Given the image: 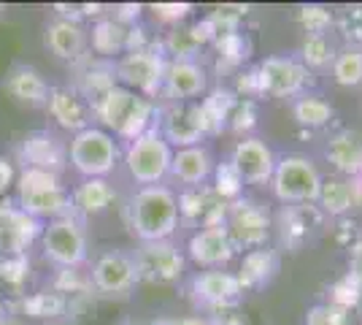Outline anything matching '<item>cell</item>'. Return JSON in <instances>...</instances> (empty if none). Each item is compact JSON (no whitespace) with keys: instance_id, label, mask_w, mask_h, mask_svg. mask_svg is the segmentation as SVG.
<instances>
[{"instance_id":"1","label":"cell","mask_w":362,"mask_h":325,"mask_svg":"<svg viewBox=\"0 0 362 325\" xmlns=\"http://www.w3.org/2000/svg\"><path fill=\"white\" fill-rule=\"evenodd\" d=\"M92 117L103 125V130L111 133L114 139L133 141L151 127H157L160 108L154 106L151 98H144V95L117 84L92 101Z\"/></svg>"},{"instance_id":"2","label":"cell","mask_w":362,"mask_h":325,"mask_svg":"<svg viewBox=\"0 0 362 325\" xmlns=\"http://www.w3.org/2000/svg\"><path fill=\"white\" fill-rule=\"evenodd\" d=\"M179 222V195L165 185L138 187L127 203V225L141 244L168 241Z\"/></svg>"},{"instance_id":"3","label":"cell","mask_w":362,"mask_h":325,"mask_svg":"<svg viewBox=\"0 0 362 325\" xmlns=\"http://www.w3.org/2000/svg\"><path fill=\"white\" fill-rule=\"evenodd\" d=\"M16 206L25 215L41 219H60L74 215L71 190L60 182V173L41 169H22L16 176Z\"/></svg>"},{"instance_id":"4","label":"cell","mask_w":362,"mask_h":325,"mask_svg":"<svg viewBox=\"0 0 362 325\" xmlns=\"http://www.w3.org/2000/svg\"><path fill=\"white\" fill-rule=\"evenodd\" d=\"M122 149L117 139L103 127H84L68 144V163L81 179H106L117 169Z\"/></svg>"},{"instance_id":"5","label":"cell","mask_w":362,"mask_h":325,"mask_svg":"<svg viewBox=\"0 0 362 325\" xmlns=\"http://www.w3.org/2000/svg\"><path fill=\"white\" fill-rule=\"evenodd\" d=\"M170 157L173 149L157 127L146 130L144 136L127 141L124 147V169L130 173V179L138 182L141 187L160 185L170 173Z\"/></svg>"},{"instance_id":"6","label":"cell","mask_w":362,"mask_h":325,"mask_svg":"<svg viewBox=\"0 0 362 325\" xmlns=\"http://www.w3.org/2000/svg\"><path fill=\"white\" fill-rule=\"evenodd\" d=\"M322 187L317 163L305 155H287L276 160L271 190L281 203H314Z\"/></svg>"},{"instance_id":"7","label":"cell","mask_w":362,"mask_h":325,"mask_svg":"<svg viewBox=\"0 0 362 325\" xmlns=\"http://www.w3.org/2000/svg\"><path fill=\"white\" fill-rule=\"evenodd\" d=\"M41 249L49 263L57 268H78L87 261V231L76 215L52 219L41 231Z\"/></svg>"},{"instance_id":"8","label":"cell","mask_w":362,"mask_h":325,"mask_svg":"<svg viewBox=\"0 0 362 325\" xmlns=\"http://www.w3.org/2000/svg\"><path fill=\"white\" fill-rule=\"evenodd\" d=\"M165 57L160 49H138V52H124L114 62V76L119 87H127L133 93L151 98L163 93V79H165Z\"/></svg>"},{"instance_id":"9","label":"cell","mask_w":362,"mask_h":325,"mask_svg":"<svg viewBox=\"0 0 362 325\" xmlns=\"http://www.w3.org/2000/svg\"><path fill=\"white\" fill-rule=\"evenodd\" d=\"M225 228L235 249H259L271 239V212L265 203L252 201V198H238L227 209Z\"/></svg>"},{"instance_id":"10","label":"cell","mask_w":362,"mask_h":325,"mask_svg":"<svg viewBox=\"0 0 362 325\" xmlns=\"http://www.w3.org/2000/svg\"><path fill=\"white\" fill-rule=\"evenodd\" d=\"M255 71L259 93L273 98H298L311 84V71L295 57H265Z\"/></svg>"},{"instance_id":"11","label":"cell","mask_w":362,"mask_h":325,"mask_svg":"<svg viewBox=\"0 0 362 325\" xmlns=\"http://www.w3.org/2000/svg\"><path fill=\"white\" fill-rule=\"evenodd\" d=\"M138 282L151 285H173L184 274V252L170 239L168 241H146L133 255Z\"/></svg>"},{"instance_id":"12","label":"cell","mask_w":362,"mask_h":325,"mask_svg":"<svg viewBox=\"0 0 362 325\" xmlns=\"http://www.w3.org/2000/svg\"><path fill=\"white\" fill-rule=\"evenodd\" d=\"M157 130L170 144V149H187V147L203 144L206 127H203L197 101L195 103H170L168 108H163L157 117Z\"/></svg>"},{"instance_id":"13","label":"cell","mask_w":362,"mask_h":325,"mask_svg":"<svg viewBox=\"0 0 362 325\" xmlns=\"http://www.w3.org/2000/svg\"><path fill=\"white\" fill-rule=\"evenodd\" d=\"M189 290L197 304H203L211 312L238 309L243 301V287L235 274L211 268V271H200L189 282Z\"/></svg>"},{"instance_id":"14","label":"cell","mask_w":362,"mask_h":325,"mask_svg":"<svg viewBox=\"0 0 362 325\" xmlns=\"http://www.w3.org/2000/svg\"><path fill=\"white\" fill-rule=\"evenodd\" d=\"M90 282L98 293H106V295L130 293L138 282L133 255H127V252H122V249L103 252V255L92 263Z\"/></svg>"},{"instance_id":"15","label":"cell","mask_w":362,"mask_h":325,"mask_svg":"<svg viewBox=\"0 0 362 325\" xmlns=\"http://www.w3.org/2000/svg\"><path fill=\"white\" fill-rule=\"evenodd\" d=\"M230 201L216 195L211 185L187 187L179 195V219L192 222L197 228H211V225H225Z\"/></svg>"},{"instance_id":"16","label":"cell","mask_w":362,"mask_h":325,"mask_svg":"<svg viewBox=\"0 0 362 325\" xmlns=\"http://www.w3.org/2000/svg\"><path fill=\"white\" fill-rule=\"evenodd\" d=\"M230 166L241 176L243 185H268L276 171V155L262 139H241L233 147Z\"/></svg>"},{"instance_id":"17","label":"cell","mask_w":362,"mask_h":325,"mask_svg":"<svg viewBox=\"0 0 362 325\" xmlns=\"http://www.w3.org/2000/svg\"><path fill=\"white\" fill-rule=\"evenodd\" d=\"M41 231L44 225L19 206H0V258L28 255V247L41 239Z\"/></svg>"},{"instance_id":"18","label":"cell","mask_w":362,"mask_h":325,"mask_svg":"<svg viewBox=\"0 0 362 325\" xmlns=\"http://www.w3.org/2000/svg\"><path fill=\"white\" fill-rule=\"evenodd\" d=\"M209 74L197 60H168L163 93L173 103H195V98L206 93Z\"/></svg>"},{"instance_id":"19","label":"cell","mask_w":362,"mask_h":325,"mask_svg":"<svg viewBox=\"0 0 362 325\" xmlns=\"http://www.w3.org/2000/svg\"><path fill=\"white\" fill-rule=\"evenodd\" d=\"M187 255L195 266L211 271V268H222L225 263H230L233 255H235V247L227 236L225 225H211V228H197L189 236Z\"/></svg>"},{"instance_id":"20","label":"cell","mask_w":362,"mask_h":325,"mask_svg":"<svg viewBox=\"0 0 362 325\" xmlns=\"http://www.w3.org/2000/svg\"><path fill=\"white\" fill-rule=\"evenodd\" d=\"M46 108L52 120L65 130H71L74 136L92 125V103L76 87H52Z\"/></svg>"},{"instance_id":"21","label":"cell","mask_w":362,"mask_h":325,"mask_svg":"<svg viewBox=\"0 0 362 325\" xmlns=\"http://www.w3.org/2000/svg\"><path fill=\"white\" fill-rule=\"evenodd\" d=\"M22 160H25V169L60 173V169L68 160V147L49 130H33L22 141Z\"/></svg>"},{"instance_id":"22","label":"cell","mask_w":362,"mask_h":325,"mask_svg":"<svg viewBox=\"0 0 362 325\" xmlns=\"http://www.w3.org/2000/svg\"><path fill=\"white\" fill-rule=\"evenodd\" d=\"M214 169V155L206 144L197 147H187V149H173L170 157V176L187 187H200L211 179Z\"/></svg>"},{"instance_id":"23","label":"cell","mask_w":362,"mask_h":325,"mask_svg":"<svg viewBox=\"0 0 362 325\" xmlns=\"http://www.w3.org/2000/svg\"><path fill=\"white\" fill-rule=\"evenodd\" d=\"M3 90L22 106H46L49 93H52L44 74L33 65H14L3 81Z\"/></svg>"},{"instance_id":"24","label":"cell","mask_w":362,"mask_h":325,"mask_svg":"<svg viewBox=\"0 0 362 325\" xmlns=\"http://www.w3.org/2000/svg\"><path fill=\"white\" fill-rule=\"evenodd\" d=\"M46 47L54 57L60 60H81L84 49H87V30L81 28V22H74V19H52L46 25V35H44Z\"/></svg>"},{"instance_id":"25","label":"cell","mask_w":362,"mask_h":325,"mask_svg":"<svg viewBox=\"0 0 362 325\" xmlns=\"http://www.w3.org/2000/svg\"><path fill=\"white\" fill-rule=\"evenodd\" d=\"M117 203V190L108 179H81L71 193V209L76 217H98Z\"/></svg>"},{"instance_id":"26","label":"cell","mask_w":362,"mask_h":325,"mask_svg":"<svg viewBox=\"0 0 362 325\" xmlns=\"http://www.w3.org/2000/svg\"><path fill=\"white\" fill-rule=\"evenodd\" d=\"M362 198V185L357 179H322L317 201L322 206V212L330 217H344L346 212H351Z\"/></svg>"},{"instance_id":"27","label":"cell","mask_w":362,"mask_h":325,"mask_svg":"<svg viewBox=\"0 0 362 325\" xmlns=\"http://www.w3.org/2000/svg\"><path fill=\"white\" fill-rule=\"evenodd\" d=\"M325 155L341 173L351 179H362V139L357 133H335L327 141Z\"/></svg>"},{"instance_id":"28","label":"cell","mask_w":362,"mask_h":325,"mask_svg":"<svg viewBox=\"0 0 362 325\" xmlns=\"http://www.w3.org/2000/svg\"><path fill=\"white\" fill-rule=\"evenodd\" d=\"M276 271H279V255L268 247H259V249H249L243 255L241 271L235 277H238L243 293H246V290H255V287L268 285Z\"/></svg>"},{"instance_id":"29","label":"cell","mask_w":362,"mask_h":325,"mask_svg":"<svg viewBox=\"0 0 362 325\" xmlns=\"http://www.w3.org/2000/svg\"><path fill=\"white\" fill-rule=\"evenodd\" d=\"M127 33L130 28L117 22L114 16H106V19H98L92 25L90 33V44L95 49V55L100 57H114V55H124L127 52Z\"/></svg>"},{"instance_id":"30","label":"cell","mask_w":362,"mask_h":325,"mask_svg":"<svg viewBox=\"0 0 362 325\" xmlns=\"http://www.w3.org/2000/svg\"><path fill=\"white\" fill-rule=\"evenodd\" d=\"M292 117H295L298 125H303V127H325V125L332 122L335 108H332L322 95L303 93V95H298L295 103H292Z\"/></svg>"},{"instance_id":"31","label":"cell","mask_w":362,"mask_h":325,"mask_svg":"<svg viewBox=\"0 0 362 325\" xmlns=\"http://www.w3.org/2000/svg\"><path fill=\"white\" fill-rule=\"evenodd\" d=\"M68 307H71V301L57 290H41V293L22 298V312L30 320H57L68 312Z\"/></svg>"},{"instance_id":"32","label":"cell","mask_w":362,"mask_h":325,"mask_svg":"<svg viewBox=\"0 0 362 325\" xmlns=\"http://www.w3.org/2000/svg\"><path fill=\"white\" fill-rule=\"evenodd\" d=\"M111 87H117L114 62H92V65H87L81 71V76H78V84H76V90L84 95L90 103L95 98H100L106 90H111Z\"/></svg>"},{"instance_id":"33","label":"cell","mask_w":362,"mask_h":325,"mask_svg":"<svg viewBox=\"0 0 362 325\" xmlns=\"http://www.w3.org/2000/svg\"><path fill=\"white\" fill-rule=\"evenodd\" d=\"M314 212V206H292V209H284L281 217H279V233H281V241L287 244L289 249H298L308 239V215Z\"/></svg>"},{"instance_id":"34","label":"cell","mask_w":362,"mask_h":325,"mask_svg":"<svg viewBox=\"0 0 362 325\" xmlns=\"http://www.w3.org/2000/svg\"><path fill=\"white\" fill-rule=\"evenodd\" d=\"M203 47L206 44L197 38L195 28H181V25H176L163 41V49L170 55V60H195Z\"/></svg>"},{"instance_id":"35","label":"cell","mask_w":362,"mask_h":325,"mask_svg":"<svg viewBox=\"0 0 362 325\" xmlns=\"http://www.w3.org/2000/svg\"><path fill=\"white\" fill-rule=\"evenodd\" d=\"M332 79L341 87H357L362 84V49H341L332 60Z\"/></svg>"},{"instance_id":"36","label":"cell","mask_w":362,"mask_h":325,"mask_svg":"<svg viewBox=\"0 0 362 325\" xmlns=\"http://www.w3.org/2000/svg\"><path fill=\"white\" fill-rule=\"evenodd\" d=\"M303 65L308 71H319V68H327L335 60V47H332L330 35H305L300 49Z\"/></svg>"},{"instance_id":"37","label":"cell","mask_w":362,"mask_h":325,"mask_svg":"<svg viewBox=\"0 0 362 325\" xmlns=\"http://www.w3.org/2000/svg\"><path fill=\"white\" fill-rule=\"evenodd\" d=\"M214 190H216V195H222L225 201H238L241 198V190H243V182L241 176L235 173V169L230 166V163H219L216 169H214Z\"/></svg>"},{"instance_id":"38","label":"cell","mask_w":362,"mask_h":325,"mask_svg":"<svg viewBox=\"0 0 362 325\" xmlns=\"http://www.w3.org/2000/svg\"><path fill=\"white\" fill-rule=\"evenodd\" d=\"M305 325H354L351 312L335 304H317L305 312Z\"/></svg>"},{"instance_id":"39","label":"cell","mask_w":362,"mask_h":325,"mask_svg":"<svg viewBox=\"0 0 362 325\" xmlns=\"http://www.w3.org/2000/svg\"><path fill=\"white\" fill-rule=\"evenodd\" d=\"M330 304H335V307H341V309H354L357 304L362 301V285L357 282L354 277H344V279H338L335 285H332V290H330Z\"/></svg>"},{"instance_id":"40","label":"cell","mask_w":362,"mask_h":325,"mask_svg":"<svg viewBox=\"0 0 362 325\" xmlns=\"http://www.w3.org/2000/svg\"><path fill=\"white\" fill-rule=\"evenodd\" d=\"M298 22L303 25L305 35H327V28L332 25V14L325 6H303Z\"/></svg>"},{"instance_id":"41","label":"cell","mask_w":362,"mask_h":325,"mask_svg":"<svg viewBox=\"0 0 362 325\" xmlns=\"http://www.w3.org/2000/svg\"><path fill=\"white\" fill-rule=\"evenodd\" d=\"M30 277V261L28 255H11V258H0V279L11 287H22Z\"/></svg>"},{"instance_id":"42","label":"cell","mask_w":362,"mask_h":325,"mask_svg":"<svg viewBox=\"0 0 362 325\" xmlns=\"http://www.w3.org/2000/svg\"><path fill=\"white\" fill-rule=\"evenodd\" d=\"M92 287L90 277H84L78 268H60L57 271V277H54V287L52 290H57V293H62L65 298H68V293H87Z\"/></svg>"},{"instance_id":"43","label":"cell","mask_w":362,"mask_h":325,"mask_svg":"<svg viewBox=\"0 0 362 325\" xmlns=\"http://www.w3.org/2000/svg\"><path fill=\"white\" fill-rule=\"evenodd\" d=\"M214 44L219 49V57L225 62H230V65H235V62H241L243 57H246V41H243V35L238 30L216 35Z\"/></svg>"},{"instance_id":"44","label":"cell","mask_w":362,"mask_h":325,"mask_svg":"<svg viewBox=\"0 0 362 325\" xmlns=\"http://www.w3.org/2000/svg\"><path fill=\"white\" fill-rule=\"evenodd\" d=\"M255 117H257L255 103H252L249 98H235L227 122H230V127H235V130H249V127L255 125Z\"/></svg>"},{"instance_id":"45","label":"cell","mask_w":362,"mask_h":325,"mask_svg":"<svg viewBox=\"0 0 362 325\" xmlns=\"http://www.w3.org/2000/svg\"><path fill=\"white\" fill-rule=\"evenodd\" d=\"M341 30L351 49H362V11H349L341 19Z\"/></svg>"},{"instance_id":"46","label":"cell","mask_w":362,"mask_h":325,"mask_svg":"<svg viewBox=\"0 0 362 325\" xmlns=\"http://www.w3.org/2000/svg\"><path fill=\"white\" fill-rule=\"evenodd\" d=\"M151 11H154L157 19L170 22V25L176 28L181 19L192 11V6H187V3H157V6H151Z\"/></svg>"},{"instance_id":"47","label":"cell","mask_w":362,"mask_h":325,"mask_svg":"<svg viewBox=\"0 0 362 325\" xmlns=\"http://www.w3.org/2000/svg\"><path fill=\"white\" fill-rule=\"evenodd\" d=\"M349 277H354L362 285V239L351 241L349 247Z\"/></svg>"},{"instance_id":"48","label":"cell","mask_w":362,"mask_h":325,"mask_svg":"<svg viewBox=\"0 0 362 325\" xmlns=\"http://www.w3.org/2000/svg\"><path fill=\"white\" fill-rule=\"evenodd\" d=\"M14 182H16V176H14L11 163L0 157V195H3V193H8V187L14 185Z\"/></svg>"},{"instance_id":"49","label":"cell","mask_w":362,"mask_h":325,"mask_svg":"<svg viewBox=\"0 0 362 325\" xmlns=\"http://www.w3.org/2000/svg\"><path fill=\"white\" fill-rule=\"evenodd\" d=\"M173 325H214L209 317H181V320H173Z\"/></svg>"},{"instance_id":"50","label":"cell","mask_w":362,"mask_h":325,"mask_svg":"<svg viewBox=\"0 0 362 325\" xmlns=\"http://www.w3.org/2000/svg\"><path fill=\"white\" fill-rule=\"evenodd\" d=\"M0 325H14V323H11V320H8L6 314H0Z\"/></svg>"},{"instance_id":"51","label":"cell","mask_w":362,"mask_h":325,"mask_svg":"<svg viewBox=\"0 0 362 325\" xmlns=\"http://www.w3.org/2000/svg\"><path fill=\"white\" fill-rule=\"evenodd\" d=\"M154 325H173V320H160V323H154Z\"/></svg>"},{"instance_id":"52","label":"cell","mask_w":362,"mask_h":325,"mask_svg":"<svg viewBox=\"0 0 362 325\" xmlns=\"http://www.w3.org/2000/svg\"><path fill=\"white\" fill-rule=\"evenodd\" d=\"M0 314H3V293H0Z\"/></svg>"},{"instance_id":"53","label":"cell","mask_w":362,"mask_h":325,"mask_svg":"<svg viewBox=\"0 0 362 325\" xmlns=\"http://www.w3.org/2000/svg\"><path fill=\"white\" fill-rule=\"evenodd\" d=\"M122 325H146V323H122Z\"/></svg>"},{"instance_id":"54","label":"cell","mask_w":362,"mask_h":325,"mask_svg":"<svg viewBox=\"0 0 362 325\" xmlns=\"http://www.w3.org/2000/svg\"><path fill=\"white\" fill-rule=\"evenodd\" d=\"M0 11H3V3H0Z\"/></svg>"}]
</instances>
